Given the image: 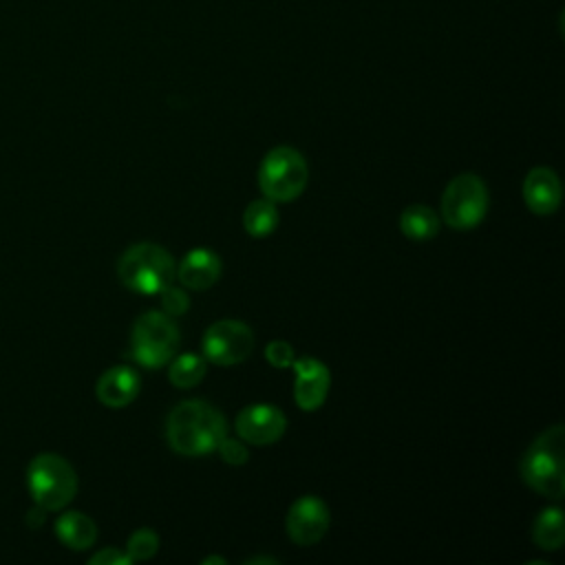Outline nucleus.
Instances as JSON below:
<instances>
[{
    "mask_svg": "<svg viewBox=\"0 0 565 565\" xmlns=\"http://www.w3.org/2000/svg\"><path fill=\"white\" fill-rule=\"evenodd\" d=\"M225 417L203 399L179 402L166 419V439L179 455H205L225 437Z\"/></svg>",
    "mask_w": 565,
    "mask_h": 565,
    "instance_id": "obj_1",
    "label": "nucleus"
},
{
    "mask_svg": "<svg viewBox=\"0 0 565 565\" xmlns=\"http://www.w3.org/2000/svg\"><path fill=\"white\" fill-rule=\"evenodd\" d=\"M563 424L543 430L521 459L523 481L547 499H563L565 492V463H563Z\"/></svg>",
    "mask_w": 565,
    "mask_h": 565,
    "instance_id": "obj_2",
    "label": "nucleus"
},
{
    "mask_svg": "<svg viewBox=\"0 0 565 565\" xmlns=\"http://www.w3.org/2000/svg\"><path fill=\"white\" fill-rule=\"evenodd\" d=\"M117 276L124 287L137 294H161L174 282L177 265L161 245L137 243L121 254Z\"/></svg>",
    "mask_w": 565,
    "mask_h": 565,
    "instance_id": "obj_3",
    "label": "nucleus"
},
{
    "mask_svg": "<svg viewBox=\"0 0 565 565\" xmlns=\"http://www.w3.org/2000/svg\"><path fill=\"white\" fill-rule=\"evenodd\" d=\"M26 488L40 510H62L77 492V475L64 457L40 452L26 468Z\"/></svg>",
    "mask_w": 565,
    "mask_h": 565,
    "instance_id": "obj_4",
    "label": "nucleus"
},
{
    "mask_svg": "<svg viewBox=\"0 0 565 565\" xmlns=\"http://www.w3.org/2000/svg\"><path fill=\"white\" fill-rule=\"evenodd\" d=\"M309 168L305 157L289 146L271 148L258 168V185L274 203L294 201L307 185Z\"/></svg>",
    "mask_w": 565,
    "mask_h": 565,
    "instance_id": "obj_5",
    "label": "nucleus"
},
{
    "mask_svg": "<svg viewBox=\"0 0 565 565\" xmlns=\"http://www.w3.org/2000/svg\"><path fill=\"white\" fill-rule=\"evenodd\" d=\"M179 347V329L166 311H146L137 318L130 333V358L146 366L157 369L172 360Z\"/></svg>",
    "mask_w": 565,
    "mask_h": 565,
    "instance_id": "obj_6",
    "label": "nucleus"
},
{
    "mask_svg": "<svg viewBox=\"0 0 565 565\" xmlns=\"http://www.w3.org/2000/svg\"><path fill=\"white\" fill-rule=\"evenodd\" d=\"M488 212V188L472 172L457 174L441 194V216L452 230H472Z\"/></svg>",
    "mask_w": 565,
    "mask_h": 565,
    "instance_id": "obj_7",
    "label": "nucleus"
},
{
    "mask_svg": "<svg viewBox=\"0 0 565 565\" xmlns=\"http://www.w3.org/2000/svg\"><path fill=\"white\" fill-rule=\"evenodd\" d=\"M254 349V333L241 320H218L203 335V355L207 362L230 366L243 362Z\"/></svg>",
    "mask_w": 565,
    "mask_h": 565,
    "instance_id": "obj_8",
    "label": "nucleus"
},
{
    "mask_svg": "<svg viewBox=\"0 0 565 565\" xmlns=\"http://www.w3.org/2000/svg\"><path fill=\"white\" fill-rule=\"evenodd\" d=\"M329 510L322 499L307 494L294 501V505L287 512L285 527L294 543L298 545H313L318 543L327 530H329Z\"/></svg>",
    "mask_w": 565,
    "mask_h": 565,
    "instance_id": "obj_9",
    "label": "nucleus"
},
{
    "mask_svg": "<svg viewBox=\"0 0 565 565\" xmlns=\"http://www.w3.org/2000/svg\"><path fill=\"white\" fill-rule=\"evenodd\" d=\"M234 428L243 441L265 446L280 439L287 428V419L274 404H249L236 415Z\"/></svg>",
    "mask_w": 565,
    "mask_h": 565,
    "instance_id": "obj_10",
    "label": "nucleus"
},
{
    "mask_svg": "<svg viewBox=\"0 0 565 565\" xmlns=\"http://www.w3.org/2000/svg\"><path fill=\"white\" fill-rule=\"evenodd\" d=\"M294 399L302 411H318L329 393V369L316 358L294 360Z\"/></svg>",
    "mask_w": 565,
    "mask_h": 565,
    "instance_id": "obj_11",
    "label": "nucleus"
},
{
    "mask_svg": "<svg viewBox=\"0 0 565 565\" xmlns=\"http://www.w3.org/2000/svg\"><path fill=\"white\" fill-rule=\"evenodd\" d=\"M139 386L141 380L137 371H132L130 366H110L99 375L95 384V395L108 408H124L137 397Z\"/></svg>",
    "mask_w": 565,
    "mask_h": 565,
    "instance_id": "obj_12",
    "label": "nucleus"
},
{
    "mask_svg": "<svg viewBox=\"0 0 565 565\" xmlns=\"http://www.w3.org/2000/svg\"><path fill=\"white\" fill-rule=\"evenodd\" d=\"M561 181L552 168H532L523 181L525 205L534 214H552L561 205Z\"/></svg>",
    "mask_w": 565,
    "mask_h": 565,
    "instance_id": "obj_13",
    "label": "nucleus"
},
{
    "mask_svg": "<svg viewBox=\"0 0 565 565\" xmlns=\"http://www.w3.org/2000/svg\"><path fill=\"white\" fill-rule=\"evenodd\" d=\"M221 276V258L205 249L196 247L183 256V260L177 265V278L188 289H207L212 287Z\"/></svg>",
    "mask_w": 565,
    "mask_h": 565,
    "instance_id": "obj_14",
    "label": "nucleus"
},
{
    "mask_svg": "<svg viewBox=\"0 0 565 565\" xmlns=\"http://www.w3.org/2000/svg\"><path fill=\"white\" fill-rule=\"evenodd\" d=\"M55 534L68 550L82 552L95 543L97 527H95L93 519H88L86 514H82L77 510H71V512H64L57 516Z\"/></svg>",
    "mask_w": 565,
    "mask_h": 565,
    "instance_id": "obj_15",
    "label": "nucleus"
},
{
    "mask_svg": "<svg viewBox=\"0 0 565 565\" xmlns=\"http://www.w3.org/2000/svg\"><path fill=\"white\" fill-rule=\"evenodd\" d=\"M399 230L413 241H428L439 232V216L433 207L415 203L402 210Z\"/></svg>",
    "mask_w": 565,
    "mask_h": 565,
    "instance_id": "obj_16",
    "label": "nucleus"
},
{
    "mask_svg": "<svg viewBox=\"0 0 565 565\" xmlns=\"http://www.w3.org/2000/svg\"><path fill=\"white\" fill-rule=\"evenodd\" d=\"M532 539L541 550H558L563 545L565 532H563V512L561 508H545L534 525H532Z\"/></svg>",
    "mask_w": 565,
    "mask_h": 565,
    "instance_id": "obj_17",
    "label": "nucleus"
},
{
    "mask_svg": "<svg viewBox=\"0 0 565 565\" xmlns=\"http://www.w3.org/2000/svg\"><path fill=\"white\" fill-rule=\"evenodd\" d=\"M276 225H278V210H276L274 201L256 199L245 207L243 227L247 234L260 238V236L271 234L276 230Z\"/></svg>",
    "mask_w": 565,
    "mask_h": 565,
    "instance_id": "obj_18",
    "label": "nucleus"
},
{
    "mask_svg": "<svg viewBox=\"0 0 565 565\" xmlns=\"http://www.w3.org/2000/svg\"><path fill=\"white\" fill-rule=\"evenodd\" d=\"M205 369H207V362L203 355L183 353L172 360L168 377L177 388H192L203 380Z\"/></svg>",
    "mask_w": 565,
    "mask_h": 565,
    "instance_id": "obj_19",
    "label": "nucleus"
},
{
    "mask_svg": "<svg viewBox=\"0 0 565 565\" xmlns=\"http://www.w3.org/2000/svg\"><path fill=\"white\" fill-rule=\"evenodd\" d=\"M157 550H159V536L150 527H141L132 532L126 545V554L130 556V561H148L157 554Z\"/></svg>",
    "mask_w": 565,
    "mask_h": 565,
    "instance_id": "obj_20",
    "label": "nucleus"
},
{
    "mask_svg": "<svg viewBox=\"0 0 565 565\" xmlns=\"http://www.w3.org/2000/svg\"><path fill=\"white\" fill-rule=\"evenodd\" d=\"M161 307L168 316H181L188 311L190 307V298L183 289L174 287V285H168L163 291H161Z\"/></svg>",
    "mask_w": 565,
    "mask_h": 565,
    "instance_id": "obj_21",
    "label": "nucleus"
},
{
    "mask_svg": "<svg viewBox=\"0 0 565 565\" xmlns=\"http://www.w3.org/2000/svg\"><path fill=\"white\" fill-rule=\"evenodd\" d=\"M216 450H218L221 459H223L225 463H232V466H241V463H245L247 457H249L247 446L243 444V439H232V437H227V435L218 441Z\"/></svg>",
    "mask_w": 565,
    "mask_h": 565,
    "instance_id": "obj_22",
    "label": "nucleus"
},
{
    "mask_svg": "<svg viewBox=\"0 0 565 565\" xmlns=\"http://www.w3.org/2000/svg\"><path fill=\"white\" fill-rule=\"evenodd\" d=\"M265 358H267L269 364L276 366V369H287V366H291L294 360H296L291 344L285 342V340H274V342H269L267 349H265Z\"/></svg>",
    "mask_w": 565,
    "mask_h": 565,
    "instance_id": "obj_23",
    "label": "nucleus"
},
{
    "mask_svg": "<svg viewBox=\"0 0 565 565\" xmlns=\"http://www.w3.org/2000/svg\"><path fill=\"white\" fill-rule=\"evenodd\" d=\"M88 563H90V565H128V563H132V561H130L128 554L119 552L117 547H104V550H99L97 554H93V556L88 558Z\"/></svg>",
    "mask_w": 565,
    "mask_h": 565,
    "instance_id": "obj_24",
    "label": "nucleus"
},
{
    "mask_svg": "<svg viewBox=\"0 0 565 565\" xmlns=\"http://www.w3.org/2000/svg\"><path fill=\"white\" fill-rule=\"evenodd\" d=\"M245 563H278V561L269 558V556H256V558H247Z\"/></svg>",
    "mask_w": 565,
    "mask_h": 565,
    "instance_id": "obj_25",
    "label": "nucleus"
},
{
    "mask_svg": "<svg viewBox=\"0 0 565 565\" xmlns=\"http://www.w3.org/2000/svg\"><path fill=\"white\" fill-rule=\"evenodd\" d=\"M201 563H203V565H210V563H221V565H225V558H221V556H207V558H203Z\"/></svg>",
    "mask_w": 565,
    "mask_h": 565,
    "instance_id": "obj_26",
    "label": "nucleus"
}]
</instances>
